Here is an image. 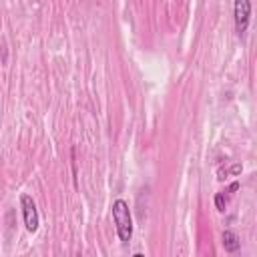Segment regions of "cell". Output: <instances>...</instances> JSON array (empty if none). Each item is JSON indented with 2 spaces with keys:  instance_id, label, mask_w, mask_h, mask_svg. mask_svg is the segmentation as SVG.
<instances>
[{
  "instance_id": "2",
  "label": "cell",
  "mask_w": 257,
  "mask_h": 257,
  "mask_svg": "<svg viewBox=\"0 0 257 257\" xmlns=\"http://www.w3.org/2000/svg\"><path fill=\"white\" fill-rule=\"evenodd\" d=\"M20 207H22V219H24V227L34 233L40 225V217H38V209H36V203L30 195H22L20 197Z\"/></svg>"
},
{
  "instance_id": "3",
  "label": "cell",
  "mask_w": 257,
  "mask_h": 257,
  "mask_svg": "<svg viewBox=\"0 0 257 257\" xmlns=\"http://www.w3.org/2000/svg\"><path fill=\"white\" fill-rule=\"evenodd\" d=\"M233 14H235V30L239 36H243L251 20V0H235Z\"/></svg>"
},
{
  "instance_id": "4",
  "label": "cell",
  "mask_w": 257,
  "mask_h": 257,
  "mask_svg": "<svg viewBox=\"0 0 257 257\" xmlns=\"http://www.w3.org/2000/svg\"><path fill=\"white\" fill-rule=\"evenodd\" d=\"M237 189H239V183H237V181H233V183L229 185V189H227V191L217 193V195H215V207H217L219 211H225V207H227V203H229L231 195H233Z\"/></svg>"
},
{
  "instance_id": "1",
  "label": "cell",
  "mask_w": 257,
  "mask_h": 257,
  "mask_svg": "<svg viewBox=\"0 0 257 257\" xmlns=\"http://www.w3.org/2000/svg\"><path fill=\"white\" fill-rule=\"evenodd\" d=\"M112 221L116 227V235L120 243H128L133 239V215L128 209V203L124 199H116L112 203Z\"/></svg>"
},
{
  "instance_id": "6",
  "label": "cell",
  "mask_w": 257,
  "mask_h": 257,
  "mask_svg": "<svg viewBox=\"0 0 257 257\" xmlns=\"http://www.w3.org/2000/svg\"><path fill=\"white\" fill-rule=\"evenodd\" d=\"M239 173H241V163H235L229 169H221L219 171V179H225L227 175H239Z\"/></svg>"
},
{
  "instance_id": "5",
  "label": "cell",
  "mask_w": 257,
  "mask_h": 257,
  "mask_svg": "<svg viewBox=\"0 0 257 257\" xmlns=\"http://www.w3.org/2000/svg\"><path fill=\"white\" fill-rule=\"evenodd\" d=\"M221 239H223V247H225L227 253H235V251H239L241 241H239V237H237L233 231H223Z\"/></svg>"
}]
</instances>
